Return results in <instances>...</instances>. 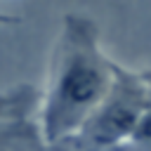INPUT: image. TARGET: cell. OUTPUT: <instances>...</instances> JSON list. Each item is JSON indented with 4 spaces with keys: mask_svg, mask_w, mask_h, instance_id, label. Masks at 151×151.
<instances>
[{
    "mask_svg": "<svg viewBox=\"0 0 151 151\" xmlns=\"http://www.w3.org/2000/svg\"><path fill=\"white\" fill-rule=\"evenodd\" d=\"M116 61L99 45V28L85 14H66L54 40L40 104V134L52 149L71 137L101 104L113 83Z\"/></svg>",
    "mask_w": 151,
    "mask_h": 151,
    "instance_id": "6da1fadb",
    "label": "cell"
},
{
    "mask_svg": "<svg viewBox=\"0 0 151 151\" xmlns=\"http://www.w3.org/2000/svg\"><path fill=\"white\" fill-rule=\"evenodd\" d=\"M17 21H19L17 17H9V14H2L0 12V24H17Z\"/></svg>",
    "mask_w": 151,
    "mask_h": 151,
    "instance_id": "277c9868",
    "label": "cell"
},
{
    "mask_svg": "<svg viewBox=\"0 0 151 151\" xmlns=\"http://www.w3.org/2000/svg\"><path fill=\"white\" fill-rule=\"evenodd\" d=\"M149 106V80L144 71L116 64L113 83L87 120L52 151H116L137 127Z\"/></svg>",
    "mask_w": 151,
    "mask_h": 151,
    "instance_id": "7a4b0ae2",
    "label": "cell"
},
{
    "mask_svg": "<svg viewBox=\"0 0 151 151\" xmlns=\"http://www.w3.org/2000/svg\"><path fill=\"white\" fill-rule=\"evenodd\" d=\"M144 73H146V80H149V106L142 113L132 134L116 151H151V71H144Z\"/></svg>",
    "mask_w": 151,
    "mask_h": 151,
    "instance_id": "3957f363",
    "label": "cell"
}]
</instances>
